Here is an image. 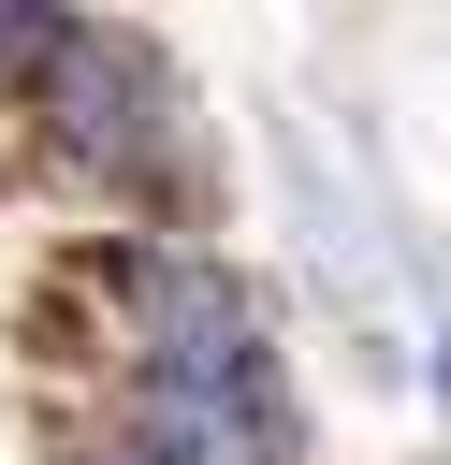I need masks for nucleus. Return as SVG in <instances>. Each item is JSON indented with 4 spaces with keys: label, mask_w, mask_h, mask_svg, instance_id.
<instances>
[{
    "label": "nucleus",
    "mask_w": 451,
    "mask_h": 465,
    "mask_svg": "<svg viewBox=\"0 0 451 465\" xmlns=\"http://www.w3.org/2000/svg\"><path fill=\"white\" fill-rule=\"evenodd\" d=\"M29 145H44L73 189H102L116 218L175 232L189 160H204V131H189V73L160 58V29H102V15H73L58 58H44V87H29Z\"/></svg>",
    "instance_id": "obj_1"
},
{
    "label": "nucleus",
    "mask_w": 451,
    "mask_h": 465,
    "mask_svg": "<svg viewBox=\"0 0 451 465\" xmlns=\"http://www.w3.org/2000/svg\"><path fill=\"white\" fill-rule=\"evenodd\" d=\"M0 160H29V102L15 87H0Z\"/></svg>",
    "instance_id": "obj_2"
}]
</instances>
